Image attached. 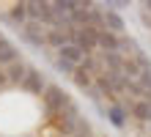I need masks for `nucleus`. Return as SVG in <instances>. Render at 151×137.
Returning <instances> with one entry per match:
<instances>
[{"instance_id":"obj_1","label":"nucleus","mask_w":151,"mask_h":137,"mask_svg":"<svg viewBox=\"0 0 151 137\" xmlns=\"http://www.w3.org/2000/svg\"><path fill=\"white\" fill-rule=\"evenodd\" d=\"M41 99H44V113L52 115V118H58V115L66 110V104L72 102V99H69V93H66L63 88H58V85H50L47 90H44Z\"/></svg>"},{"instance_id":"obj_2","label":"nucleus","mask_w":151,"mask_h":137,"mask_svg":"<svg viewBox=\"0 0 151 137\" xmlns=\"http://www.w3.org/2000/svg\"><path fill=\"white\" fill-rule=\"evenodd\" d=\"M72 44H77L85 55H91L93 49H99V30L93 27H77L72 36Z\"/></svg>"},{"instance_id":"obj_3","label":"nucleus","mask_w":151,"mask_h":137,"mask_svg":"<svg viewBox=\"0 0 151 137\" xmlns=\"http://www.w3.org/2000/svg\"><path fill=\"white\" fill-rule=\"evenodd\" d=\"M80 107L74 104V102H69L66 104V110L58 115V126L63 129V134H69V137H74V132H77V123H80Z\"/></svg>"},{"instance_id":"obj_4","label":"nucleus","mask_w":151,"mask_h":137,"mask_svg":"<svg viewBox=\"0 0 151 137\" xmlns=\"http://www.w3.org/2000/svg\"><path fill=\"white\" fill-rule=\"evenodd\" d=\"M25 93H33V96H44V90H47L50 85H47V80L41 77V71L39 69H30L28 71V77H25V82L19 85Z\"/></svg>"},{"instance_id":"obj_5","label":"nucleus","mask_w":151,"mask_h":137,"mask_svg":"<svg viewBox=\"0 0 151 137\" xmlns=\"http://www.w3.org/2000/svg\"><path fill=\"white\" fill-rule=\"evenodd\" d=\"M41 27H44L41 22H28L22 27V39L28 41L30 47H36V49H41L44 44H47V33H44Z\"/></svg>"},{"instance_id":"obj_6","label":"nucleus","mask_w":151,"mask_h":137,"mask_svg":"<svg viewBox=\"0 0 151 137\" xmlns=\"http://www.w3.org/2000/svg\"><path fill=\"white\" fill-rule=\"evenodd\" d=\"M58 58H60V60H69L72 66H77V69H80V66L85 63V58H88V55L80 49L77 44H72V41H69V44H63V47L58 49Z\"/></svg>"},{"instance_id":"obj_7","label":"nucleus","mask_w":151,"mask_h":137,"mask_svg":"<svg viewBox=\"0 0 151 137\" xmlns=\"http://www.w3.org/2000/svg\"><path fill=\"white\" fill-rule=\"evenodd\" d=\"M99 49L102 52H121V36L110 33L107 27L99 30Z\"/></svg>"},{"instance_id":"obj_8","label":"nucleus","mask_w":151,"mask_h":137,"mask_svg":"<svg viewBox=\"0 0 151 137\" xmlns=\"http://www.w3.org/2000/svg\"><path fill=\"white\" fill-rule=\"evenodd\" d=\"M19 60V52L8 39H0V66H11V63Z\"/></svg>"},{"instance_id":"obj_9","label":"nucleus","mask_w":151,"mask_h":137,"mask_svg":"<svg viewBox=\"0 0 151 137\" xmlns=\"http://www.w3.org/2000/svg\"><path fill=\"white\" fill-rule=\"evenodd\" d=\"M28 71H30V66H28V63L17 60V63H11V66L6 69V77H8V82H17V85H22V82H25V77H28Z\"/></svg>"},{"instance_id":"obj_10","label":"nucleus","mask_w":151,"mask_h":137,"mask_svg":"<svg viewBox=\"0 0 151 137\" xmlns=\"http://www.w3.org/2000/svg\"><path fill=\"white\" fill-rule=\"evenodd\" d=\"M104 27H107L110 33L121 36L127 25H124V19H121V14H118V11H110V8H104Z\"/></svg>"},{"instance_id":"obj_11","label":"nucleus","mask_w":151,"mask_h":137,"mask_svg":"<svg viewBox=\"0 0 151 137\" xmlns=\"http://www.w3.org/2000/svg\"><path fill=\"white\" fill-rule=\"evenodd\" d=\"M132 115L140 118V121H146V123H151V102H146V99L132 102Z\"/></svg>"},{"instance_id":"obj_12","label":"nucleus","mask_w":151,"mask_h":137,"mask_svg":"<svg viewBox=\"0 0 151 137\" xmlns=\"http://www.w3.org/2000/svg\"><path fill=\"white\" fill-rule=\"evenodd\" d=\"M107 118H110V123L115 129H124V126H127V113H124V107H118V104H113L107 110Z\"/></svg>"},{"instance_id":"obj_13","label":"nucleus","mask_w":151,"mask_h":137,"mask_svg":"<svg viewBox=\"0 0 151 137\" xmlns=\"http://www.w3.org/2000/svg\"><path fill=\"white\" fill-rule=\"evenodd\" d=\"M69 41H72V39H69L63 30H50V33H47V44H52L55 49H60V47H63V44H69Z\"/></svg>"},{"instance_id":"obj_14","label":"nucleus","mask_w":151,"mask_h":137,"mask_svg":"<svg viewBox=\"0 0 151 137\" xmlns=\"http://www.w3.org/2000/svg\"><path fill=\"white\" fill-rule=\"evenodd\" d=\"M8 16H11V22H17L19 27H25V25H28V22H25V19H28V11H25V3L14 6V8H11V14H8Z\"/></svg>"},{"instance_id":"obj_15","label":"nucleus","mask_w":151,"mask_h":137,"mask_svg":"<svg viewBox=\"0 0 151 137\" xmlns=\"http://www.w3.org/2000/svg\"><path fill=\"white\" fill-rule=\"evenodd\" d=\"M74 82H77L80 88H85V90L93 88V85H91V74H88L85 69H77V71H74Z\"/></svg>"},{"instance_id":"obj_16","label":"nucleus","mask_w":151,"mask_h":137,"mask_svg":"<svg viewBox=\"0 0 151 137\" xmlns=\"http://www.w3.org/2000/svg\"><path fill=\"white\" fill-rule=\"evenodd\" d=\"M25 11L30 22H41V3H25Z\"/></svg>"},{"instance_id":"obj_17","label":"nucleus","mask_w":151,"mask_h":137,"mask_svg":"<svg viewBox=\"0 0 151 137\" xmlns=\"http://www.w3.org/2000/svg\"><path fill=\"white\" fill-rule=\"evenodd\" d=\"M74 137H93V129H91V123L85 121V118H80V123H77V132Z\"/></svg>"},{"instance_id":"obj_18","label":"nucleus","mask_w":151,"mask_h":137,"mask_svg":"<svg viewBox=\"0 0 151 137\" xmlns=\"http://www.w3.org/2000/svg\"><path fill=\"white\" fill-rule=\"evenodd\" d=\"M121 52H135V55H137V52H140V49H137V41L129 39V36H121Z\"/></svg>"},{"instance_id":"obj_19","label":"nucleus","mask_w":151,"mask_h":137,"mask_svg":"<svg viewBox=\"0 0 151 137\" xmlns=\"http://www.w3.org/2000/svg\"><path fill=\"white\" fill-rule=\"evenodd\" d=\"M55 66H58V71H60V74H74V71H77V66H72V63H69V60H55Z\"/></svg>"},{"instance_id":"obj_20","label":"nucleus","mask_w":151,"mask_h":137,"mask_svg":"<svg viewBox=\"0 0 151 137\" xmlns=\"http://www.w3.org/2000/svg\"><path fill=\"white\" fill-rule=\"evenodd\" d=\"M80 69H85V71H96V60L91 58V55H88V58H85V63H83Z\"/></svg>"},{"instance_id":"obj_21","label":"nucleus","mask_w":151,"mask_h":137,"mask_svg":"<svg viewBox=\"0 0 151 137\" xmlns=\"http://www.w3.org/2000/svg\"><path fill=\"white\" fill-rule=\"evenodd\" d=\"M140 16H143V25H146V27H151V14H148V11H143Z\"/></svg>"},{"instance_id":"obj_22","label":"nucleus","mask_w":151,"mask_h":137,"mask_svg":"<svg viewBox=\"0 0 151 137\" xmlns=\"http://www.w3.org/2000/svg\"><path fill=\"white\" fill-rule=\"evenodd\" d=\"M8 82V77H6V71H0V85H6Z\"/></svg>"},{"instance_id":"obj_23","label":"nucleus","mask_w":151,"mask_h":137,"mask_svg":"<svg viewBox=\"0 0 151 137\" xmlns=\"http://www.w3.org/2000/svg\"><path fill=\"white\" fill-rule=\"evenodd\" d=\"M143 11H148V14H151V0H148V3H146V8H143Z\"/></svg>"}]
</instances>
